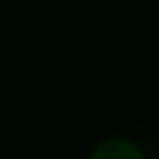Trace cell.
Instances as JSON below:
<instances>
[{
	"label": "cell",
	"mask_w": 159,
	"mask_h": 159,
	"mask_svg": "<svg viewBox=\"0 0 159 159\" xmlns=\"http://www.w3.org/2000/svg\"><path fill=\"white\" fill-rule=\"evenodd\" d=\"M92 157H140V151L134 148V145H129V143H123V140H112V143H106V145H98L95 151H92Z\"/></svg>",
	"instance_id": "cell-1"
}]
</instances>
